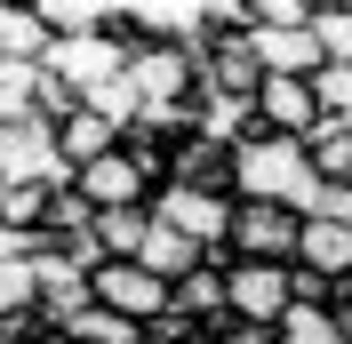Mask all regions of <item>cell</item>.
<instances>
[{"label": "cell", "mask_w": 352, "mask_h": 344, "mask_svg": "<svg viewBox=\"0 0 352 344\" xmlns=\"http://www.w3.org/2000/svg\"><path fill=\"white\" fill-rule=\"evenodd\" d=\"M232 200H280V208H296V216H320L329 208V184L305 169V144L248 129L241 144H232Z\"/></svg>", "instance_id": "obj_1"}, {"label": "cell", "mask_w": 352, "mask_h": 344, "mask_svg": "<svg viewBox=\"0 0 352 344\" xmlns=\"http://www.w3.org/2000/svg\"><path fill=\"white\" fill-rule=\"evenodd\" d=\"M296 304V272L288 264H248V257H224V312L248 328H280V312Z\"/></svg>", "instance_id": "obj_2"}, {"label": "cell", "mask_w": 352, "mask_h": 344, "mask_svg": "<svg viewBox=\"0 0 352 344\" xmlns=\"http://www.w3.org/2000/svg\"><path fill=\"white\" fill-rule=\"evenodd\" d=\"M296 233H305V216L280 208V200H232V240H224V257L296 264Z\"/></svg>", "instance_id": "obj_3"}, {"label": "cell", "mask_w": 352, "mask_h": 344, "mask_svg": "<svg viewBox=\"0 0 352 344\" xmlns=\"http://www.w3.org/2000/svg\"><path fill=\"white\" fill-rule=\"evenodd\" d=\"M129 88H136V112H192L200 56H184V48H129Z\"/></svg>", "instance_id": "obj_4"}, {"label": "cell", "mask_w": 352, "mask_h": 344, "mask_svg": "<svg viewBox=\"0 0 352 344\" xmlns=\"http://www.w3.org/2000/svg\"><path fill=\"white\" fill-rule=\"evenodd\" d=\"M153 224L184 233L192 248H208V257L224 264V240H232V200H224V193H192V184H160V193H153Z\"/></svg>", "instance_id": "obj_5"}, {"label": "cell", "mask_w": 352, "mask_h": 344, "mask_svg": "<svg viewBox=\"0 0 352 344\" xmlns=\"http://www.w3.org/2000/svg\"><path fill=\"white\" fill-rule=\"evenodd\" d=\"M0 184H41V193H65L72 184L48 120H8V129H0Z\"/></svg>", "instance_id": "obj_6"}, {"label": "cell", "mask_w": 352, "mask_h": 344, "mask_svg": "<svg viewBox=\"0 0 352 344\" xmlns=\"http://www.w3.org/2000/svg\"><path fill=\"white\" fill-rule=\"evenodd\" d=\"M88 297L104 304V312H120V321L136 328H153L160 312H168V280H153L136 257H104L96 272H88Z\"/></svg>", "instance_id": "obj_7"}, {"label": "cell", "mask_w": 352, "mask_h": 344, "mask_svg": "<svg viewBox=\"0 0 352 344\" xmlns=\"http://www.w3.org/2000/svg\"><path fill=\"white\" fill-rule=\"evenodd\" d=\"M72 193H80L88 208H96V216H112V208H153V193H160V184H153L144 169H136V160H129L120 144H112L104 160L72 169Z\"/></svg>", "instance_id": "obj_8"}, {"label": "cell", "mask_w": 352, "mask_h": 344, "mask_svg": "<svg viewBox=\"0 0 352 344\" xmlns=\"http://www.w3.org/2000/svg\"><path fill=\"white\" fill-rule=\"evenodd\" d=\"M200 88L224 96V105H256L264 65H256V48H248V32H208V48H200Z\"/></svg>", "instance_id": "obj_9"}, {"label": "cell", "mask_w": 352, "mask_h": 344, "mask_svg": "<svg viewBox=\"0 0 352 344\" xmlns=\"http://www.w3.org/2000/svg\"><path fill=\"white\" fill-rule=\"evenodd\" d=\"M32 304H41V321H48V328H72L96 297H88V272H80L72 257H56V248H32Z\"/></svg>", "instance_id": "obj_10"}, {"label": "cell", "mask_w": 352, "mask_h": 344, "mask_svg": "<svg viewBox=\"0 0 352 344\" xmlns=\"http://www.w3.org/2000/svg\"><path fill=\"white\" fill-rule=\"evenodd\" d=\"M248 120H256L264 136H288V144H305V136L320 129L312 80H264V88H256V105H248Z\"/></svg>", "instance_id": "obj_11"}, {"label": "cell", "mask_w": 352, "mask_h": 344, "mask_svg": "<svg viewBox=\"0 0 352 344\" xmlns=\"http://www.w3.org/2000/svg\"><path fill=\"white\" fill-rule=\"evenodd\" d=\"M248 48H256L264 80H312V72H320V41H312V24H256Z\"/></svg>", "instance_id": "obj_12"}, {"label": "cell", "mask_w": 352, "mask_h": 344, "mask_svg": "<svg viewBox=\"0 0 352 344\" xmlns=\"http://www.w3.org/2000/svg\"><path fill=\"white\" fill-rule=\"evenodd\" d=\"M296 272L329 280V288H352V224L305 216V233H296Z\"/></svg>", "instance_id": "obj_13"}, {"label": "cell", "mask_w": 352, "mask_h": 344, "mask_svg": "<svg viewBox=\"0 0 352 344\" xmlns=\"http://www.w3.org/2000/svg\"><path fill=\"white\" fill-rule=\"evenodd\" d=\"M168 184H192V193H224V200H232V144L184 136V144L168 152Z\"/></svg>", "instance_id": "obj_14"}, {"label": "cell", "mask_w": 352, "mask_h": 344, "mask_svg": "<svg viewBox=\"0 0 352 344\" xmlns=\"http://www.w3.org/2000/svg\"><path fill=\"white\" fill-rule=\"evenodd\" d=\"M48 56V24L32 0H0V65H41Z\"/></svg>", "instance_id": "obj_15"}, {"label": "cell", "mask_w": 352, "mask_h": 344, "mask_svg": "<svg viewBox=\"0 0 352 344\" xmlns=\"http://www.w3.org/2000/svg\"><path fill=\"white\" fill-rule=\"evenodd\" d=\"M168 312H184V321H200V328H217V321H224V264L208 257L200 272H184V280L168 288Z\"/></svg>", "instance_id": "obj_16"}, {"label": "cell", "mask_w": 352, "mask_h": 344, "mask_svg": "<svg viewBox=\"0 0 352 344\" xmlns=\"http://www.w3.org/2000/svg\"><path fill=\"white\" fill-rule=\"evenodd\" d=\"M136 264H144V272L153 280H184V272H200V264H208V248H192V240L184 233H168V224H153V233H144V248H136Z\"/></svg>", "instance_id": "obj_17"}, {"label": "cell", "mask_w": 352, "mask_h": 344, "mask_svg": "<svg viewBox=\"0 0 352 344\" xmlns=\"http://www.w3.org/2000/svg\"><path fill=\"white\" fill-rule=\"evenodd\" d=\"M120 144V129H112V120H96V112H72L65 129H56V152H65V169H88V160H104V152Z\"/></svg>", "instance_id": "obj_18"}, {"label": "cell", "mask_w": 352, "mask_h": 344, "mask_svg": "<svg viewBox=\"0 0 352 344\" xmlns=\"http://www.w3.org/2000/svg\"><path fill=\"white\" fill-rule=\"evenodd\" d=\"M305 169L320 176V184H344L352 176V120H320V129L305 136Z\"/></svg>", "instance_id": "obj_19"}, {"label": "cell", "mask_w": 352, "mask_h": 344, "mask_svg": "<svg viewBox=\"0 0 352 344\" xmlns=\"http://www.w3.org/2000/svg\"><path fill=\"white\" fill-rule=\"evenodd\" d=\"M312 41H320V65L352 72V0H312Z\"/></svg>", "instance_id": "obj_20"}, {"label": "cell", "mask_w": 352, "mask_h": 344, "mask_svg": "<svg viewBox=\"0 0 352 344\" xmlns=\"http://www.w3.org/2000/svg\"><path fill=\"white\" fill-rule=\"evenodd\" d=\"M48 24V41H80V32H104V8L112 0H32Z\"/></svg>", "instance_id": "obj_21"}, {"label": "cell", "mask_w": 352, "mask_h": 344, "mask_svg": "<svg viewBox=\"0 0 352 344\" xmlns=\"http://www.w3.org/2000/svg\"><path fill=\"white\" fill-rule=\"evenodd\" d=\"M144 233H153V208H112V216H96V248H104V257H136Z\"/></svg>", "instance_id": "obj_22"}, {"label": "cell", "mask_w": 352, "mask_h": 344, "mask_svg": "<svg viewBox=\"0 0 352 344\" xmlns=\"http://www.w3.org/2000/svg\"><path fill=\"white\" fill-rule=\"evenodd\" d=\"M41 216H48V193L41 184H0V224H8V233H41Z\"/></svg>", "instance_id": "obj_23"}, {"label": "cell", "mask_w": 352, "mask_h": 344, "mask_svg": "<svg viewBox=\"0 0 352 344\" xmlns=\"http://www.w3.org/2000/svg\"><path fill=\"white\" fill-rule=\"evenodd\" d=\"M72 336H80V344H144V328L120 321V312H104V304H88L80 321H72Z\"/></svg>", "instance_id": "obj_24"}, {"label": "cell", "mask_w": 352, "mask_h": 344, "mask_svg": "<svg viewBox=\"0 0 352 344\" xmlns=\"http://www.w3.org/2000/svg\"><path fill=\"white\" fill-rule=\"evenodd\" d=\"M312 105H320V120H352V72L344 65H320L312 72Z\"/></svg>", "instance_id": "obj_25"}, {"label": "cell", "mask_w": 352, "mask_h": 344, "mask_svg": "<svg viewBox=\"0 0 352 344\" xmlns=\"http://www.w3.org/2000/svg\"><path fill=\"white\" fill-rule=\"evenodd\" d=\"M256 24H312V0H248V32Z\"/></svg>", "instance_id": "obj_26"}, {"label": "cell", "mask_w": 352, "mask_h": 344, "mask_svg": "<svg viewBox=\"0 0 352 344\" xmlns=\"http://www.w3.org/2000/svg\"><path fill=\"white\" fill-rule=\"evenodd\" d=\"M208 344H272V328H248V321H232V312H224V321L208 328Z\"/></svg>", "instance_id": "obj_27"}, {"label": "cell", "mask_w": 352, "mask_h": 344, "mask_svg": "<svg viewBox=\"0 0 352 344\" xmlns=\"http://www.w3.org/2000/svg\"><path fill=\"white\" fill-rule=\"evenodd\" d=\"M0 264H32V240L8 233V224H0Z\"/></svg>", "instance_id": "obj_28"}, {"label": "cell", "mask_w": 352, "mask_h": 344, "mask_svg": "<svg viewBox=\"0 0 352 344\" xmlns=\"http://www.w3.org/2000/svg\"><path fill=\"white\" fill-rule=\"evenodd\" d=\"M336 321H344V344H352V288L336 297Z\"/></svg>", "instance_id": "obj_29"}, {"label": "cell", "mask_w": 352, "mask_h": 344, "mask_svg": "<svg viewBox=\"0 0 352 344\" xmlns=\"http://www.w3.org/2000/svg\"><path fill=\"white\" fill-rule=\"evenodd\" d=\"M41 344H80V336H72V328H48V336H41Z\"/></svg>", "instance_id": "obj_30"}, {"label": "cell", "mask_w": 352, "mask_h": 344, "mask_svg": "<svg viewBox=\"0 0 352 344\" xmlns=\"http://www.w3.org/2000/svg\"><path fill=\"white\" fill-rule=\"evenodd\" d=\"M200 344H208V336H200Z\"/></svg>", "instance_id": "obj_31"}]
</instances>
